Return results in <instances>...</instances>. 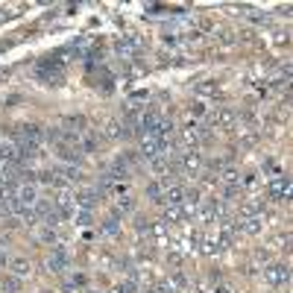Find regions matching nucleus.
<instances>
[{"instance_id": "1", "label": "nucleus", "mask_w": 293, "mask_h": 293, "mask_svg": "<svg viewBox=\"0 0 293 293\" xmlns=\"http://www.w3.org/2000/svg\"><path fill=\"white\" fill-rule=\"evenodd\" d=\"M205 126L232 129V126H235V109H232V106H214V109L205 114Z\"/></svg>"}, {"instance_id": "2", "label": "nucleus", "mask_w": 293, "mask_h": 293, "mask_svg": "<svg viewBox=\"0 0 293 293\" xmlns=\"http://www.w3.org/2000/svg\"><path fill=\"white\" fill-rule=\"evenodd\" d=\"M32 211H35V217H38L44 226H50V229H56V226H59V220H62V214H59V208H56V203H53V200H38Z\"/></svg>"}, {"instance_id": "3", "label": "nucleus", "mask_w": 293, "mask_h": 293, "mask_svg": "<svg viewBox=\"0 0 293 293\" xmlns=\"http://www.w3.org/2000/svg\"><path fill=\"white\" fill-rule=\"evenodd\" d=\"M270 197L276 200V203H288L291 200V176L288 173H276L273 179H270Z\"/></svg>"}, {"instance_id": "4", "label": "nucleus", "mask_w": 293, "mask_h": 293, "mask_svg": "<svg viewBox=\"0 0 293 293\" xmlns=\"http://www.w3.org/2000/svg\"><path fill=\"white\" fill-rule=\"evenodd\" d=\"M53 203H56V208H59L62 220H68V217L73 220V217H76V208H79V205H76V197H73L68 188H62V191H59V197H56Z\"/></svg>"}, {"instance_id": "5", "label": "nucleus", "mask_w": 293, "mask_h": 293, "mask_svg": "<svg viewBox=\"0 0 293 293\" xmlns=\"http://www.w3.org/2000/svg\"><path fill=\"white\" fill-rule=\"evenodd\" d=\"M264 279H267V285L282 288V285L291 282V267H288V264H270V267L264 270Z\"/></svg>"}, {"instance_id": "6", "label": "nucleus", "mask_w": 293, "mask_h": 293, "mask_svg": "<svg viewBox=\"0 0 293 293\" xmlns=\"http://www.w3.org/2000/svg\"><path fill=\"white\" fill-rule=\"evenodd\" d=\"M179 167H182L185 176H197V173L203 170V156H200L197 150H182V161H179Z\"/></svg>"}, {"instance_id": "7", "label": "nucleus", "mask_w": 293, "mask_h": 293, "mask_svg": "<svg viewBox=\"0 0 293 293\" xmlns=\"http://www.w3.org/2000/svg\"><path fill=\"white\" fill-rule=\"evenodd\" d=\"M161 123V112L156 106H150L147 112H141V135H156Z\"/></svg>"}, {"instance_id": "8", "label": "nucleus", "mask_w": 293, "mask_h": 293, "mask_svg": "<svg viewBox=\"0 0 293 293\" xmlns=\"http://www.w3.org/2000/svg\"><path fill=\"white\" fill-rule=\"evenodd\" d=\"M15 197H18V203H21L23 208H35V203H38V188H35L32 182H23V185L15 191Z\"/></svg>"}, {"instance_id": "9", "label": "nucleus", "mask_w": 293, "mask_h": 293, "mask_svg": "<svg viewBox=\"0 0 293 293\" xmlns=\"http://www.w3.org/2000/svg\"><path fill=\"white\" fill-rule=\"evenodd\" d=\"M47 270L50 273H65L68 270V252H65V247H56L47 255Z\"/></svg>"}, {"instance_id": "10", "label": "nucleus", "mask_w": 293, "mask_h": 293, "mask_svg": "<svg viewBox=\"0 0 293 293\" xmlns=\"http://www.w3.org/2000/svg\"><path fill=\"white\" fill-rule=\"evenodd\" d=\"M56 153H59V158H62V161H70L73 167H76V164L82 161V150H79L76 144H65V141H59Z\"/></svg>"}, {"instance_id": "11", "label": "nucleus", "mask_w": 293, "mask_h": 293, "mask_svg": "<svg viewBox=\"0 0 293 293\" xmlns=\"http://www.w3.org/2000/svg\"><path fill=\"white\" fill-rule=\"evenodd\" d=\"M38 76H41V79H47L50 85H59V82L65 79V73H62V68H59L56 62H44V65L38 68Z\"/></svg>"}, {"instance_id": "12", "label": "nucleus", "mask_w": 293, "mask_h": 293, "mask_svg": "<svg viewBox=\"0 0 293 293\" xmlns=\"http://www.w3.org/2000/svg\"><path fill=\"white\" fill-rule=\"evenodd\" d=\"M161 203L164 205H182L185 203V188L182 185H167L164 194H161Z\"/></svg>"}, {"instance_id": "13", "label": "nucleus", "mask_w": 293, "mask_h": 293, "mask_svg": "<svg viewBox=\"0 0 293 293\" xmlns=\"http://www.w3.org/2000/svg\"><path fill=\"white\" fill-rule=\"evenodd\" d=\"M97 200H100V191H97V188H85V191L76 194V205H82V208H88V211H94Z\"/></svg>"}, {"instance_id": "14", "label": "nucleus", "mask_w": 293, "mask_h": 293, "mask_svg": "<svg viewBox=\"0 0 293 293\" xmlns=\"http://www.w3.org/2000/svg\"><path fill=\"white\" fill-rule=\"evenodd\" d=\"M238 229L247 232V235H261V229H264V217H261V214H255V217H244V223H238Z\"/></svg>"}, {"instance_id": "15", "label": "nucleus", "mask_w": 293, "mask_h": 293, "mask_svg": "<svg viewBox=\"0 0 293 293\" xmlns=\"http://www.w3.org/2000/svg\"><path fill=\"white\" fill-rule=\"evenodd\" d=\"M147 235H150V238H156L158 244H167V223H164V220H156V223H150Z\"/></svg>"}, {"instance_id": "16", "label": "nucleus", "mask_w": 293, "mask_h": 293, "mask_svg": "<svg viewBox=\"0 0 293 293\" xmlns=\"http://www.w3.org/2000/svg\"><path fill=\"white\" fill-rule=\"evenodd\" d=\"M132 211H135V197H129V194L117 197V208H114V217H120V214H132Z\"/></svg>"}, {"instance_id": "17", "label": "nucleus", "mask_w": 293, "mask_h": 293, "mask_svg": "<svg viewBox=\"0 0 293 293\" xmlns=\"http://www.w3.org/2000/svg\"><path fill=\"white\" fill-rule=\"evenodd\" d=\"M106 135H109V138H126L129 132H126V126H123V120H109Z\"/></svg>"}, {"instance_id": "18", "label": "nucleus", "mask_w": 293, "mask_h": 293, "mask_svg": "<svg viewBox=\"0 0 293 293\" xmlns=\"http://www.w3.org/2000/svg\"><path fill=\"white\" fill-rule=\"evenodd\" d=\"M164 220H167V223H182V220H185L182 205H164Z\"/></svg>"}, {"instance_id": "19", "label": "nucleus", "mask_w": 293, "mask_h": 293, "mask_svg": "<svg viewBox=\"0 0 293 293\" xmlns=\"http://www.w3.org/2000/svg\"><path fill=\"white\" fill-rule=\"evenodd\" d=\"M9 267H12V273H15L18 279H21V276H23V279L29 276V261H26V258H12Z\"/></svg>"}, {"instance_id": "20", "label": "nucleus", "mask_w": 293, "mask_h": 293, "mask_svg": "<svg viewBox=\"0 0 293 293\" xmlns=\"http://www.w3.org/2000/svg\"><path fill=\"white\" fill-rule=\"evenodd\" d=\"M103 232H106L109 238H117V235H120V217H109V220L103 223Z\"/></svg>"}, {"instance_id": "21", "label": "nucleus", "mask_w": 293, "mask_h": 293, "mask_svg": "<svg viewBox=\"0 0 293 293\" xmlns=\"http://www.w3.org/2000/svg\"><path fill=\"white\" fill-rule=\"evenodd\" d=\"M197 94H205V97H211V94H220V88L214 85V79H203V82L197 85Z\"/></svg>"}, {"instance_id": "22", "label": "nucleus", "mask_w": 293, "mask_h": 293, "mask_svg": "<svg viewBox=\"0 0 293 293\" xmlns=\"http://www.w3.org/2000/svg\"><path fill=\"white\" fill-rule=\"evenodd\" d=\"M112 293H138V282L135 279H126V282H120V285H114Z\"/></svg>"}, {"instance_id": "23", "label": "nucleus", "mask_w": 293, "mask_h": 293, "mask_svg": "<svg viewBox=\"0 0 293 293\" xmlns=\"http://www.w3.org/2000/svg\"><path fill=\"white\" fill-rule=\"evenodd\" d=\"M38 238H41L44 244H53V247L59 244V235H56V229H50V226H44V229L38 232Z\"/></svg>"}, {"instance_id": "24", "label": "nucleus", "mask_w": 293, "mask_h": 293, "mask_svg": "<svg viewBox=\"0 0 293 293\" xmlns=\"http://www.w3.org/2000/svg\"><path fill=\"white\" fill-rule=\"evenodd\" d=\"M161 194H164V191H161L158 182H150V185H147V197H150L153 203H161Z\"/></svg>"}, {"instance_id": "25", "label": "nucleus", "mask_w": 293, "mask_h": 293, "mask_svg": "<svg viewBox=\"0 0 293 293\" xmlns=\"http://www.w3.org/2000/svg\"><path fill=\"white\" fill-rule=\"evenodd\" d=\"M94 150H97V138H94V135L82 138V153H94Z\"/></svg>"}, {"instance_id": "26", "label": "nucleus", "mask_w": 293, "mask_h": 293, "mask_svg": "<svg viewBox=\"0 0 293 293\" xmlns=\"http://www.w3.org/2000/svg\"><path fill=\"white\" fill-rule=\"evenodd\" d=\"M167 264H170V267H182V264H185L182 252H167Z\"/></svg>"}, {"instance_id": "27", "label": "nucleus", "mask_w": 293, "mask_h": 293, "mask_svg": "<svg viewBox=\"0 0 293 293\" xmlns=\"http://www.w3.org/2000/svg\"><path fill=\"white\" fill-rule=\"evenodd\" d=\"M258 176H261V173H247V176H244V188H255V185H258Z\"/></svg>"}, {"instance_id": "28", "label": "nucleus", "mask_w": 293, "mask_h": 293, "mask_svg": "<svg viewBox=\"0 0 293 293\" xmlns=\"http://www.w3.org/2000/svg\"><path fill=\"white\" fill-rule=\"evenodd\" d=\"M76 220H79V226H91V211H88V208H82V211L76 214Z\"/></svg>"}, {"instance_id": "29", "label": "nucleus", "mask_w": 293, "mask_h": 293, "mask_svg": "<svg viewBox=\"0 0 293 293\" xmlns=\"http://www.w3.org/2000/svg\"><path fill=\"white\" fill-rule=\"evenodd\" d=\"M3 288H6L9 293H18V288H21V285H18V279H6V282H3Z\"/></svg>"}, {"instance_id": "30", "label": "nucleus", "mask_w": 293, "mask_h": 293, "mask_svg": "<svg viewBox=\"0 0 293 293\" xmlns=\"http://www.w3.org/2000/svg\"><path fill=\"white\" fill-rule=\"evenodd\" d=\"M191 112H194V114H205V103H203V100H197V103H194V109H191Z\"/></svg>"}, {"instance_id": "31", "label": "nucleus", "mask_w": 293, "mask_h": 293, "mask_svg": "<svg viewBox=\"0 0 293 293\" xmlns=\"http://www.w3.org/2000/svg\"><path fill=\"white\" fill-rule=\"evenodd\" d=\"M3 264H6V249L0 247V267H3Z\"/></svg>"}, {"instance_id": "32", "label": "nucleus", "mask_w": 293, "mask_h": 293, "mask_svg": "<svg viewBox=\"0 0 293 293\" xmlns=\"http://www.w3.org/2000/svg\"><path fill=\"white\" fill-rule=\"evenodd\" d=\"M214 293H232V291H229V288H217Z\"/></svg>"}, {"instance_id": "33", "label": "nucleus", "mask_w": 293, "mask_h": 293, "mask_svg": "<svg viewBox=\"0 0 293 293\" xmlns=\"http://www.w3.org/2000/svg\"><path fill=\"white\" fill-rule=\"evenodd\" d=\"M147 293H161V291H158V288H150V291H147Z\"/></svg>"}]
</instances>
